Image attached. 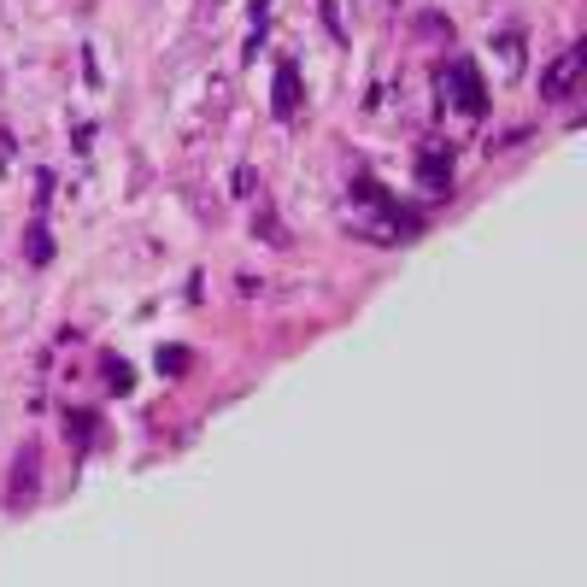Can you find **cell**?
I'll use <instances>...</instances> for the list:
<instances>
[{
	"instance_id": "1",
	"label": "cell",
	"mask_w": 587,
	"mask_h": 587,
	"mask_svg": "<svg viewBox=\"0 0 587 587\" xmlns=\"http://www.w3.org/2000/svg\"><path fill=\"white\" fill-rule=\"evenodd\" d=\"M441 89H446V100H453V112H465V118H482V112H488V83H482V71H476L470 54H453L441 65Z\"/></svg>"
},
{
	"instance_id": "2",
	"label": "cell",
	"mask_w": 587,
	"mask_h": 587,
	"mask_svg": "<svg viewBox=\"0 0 587 587\" xmlns=\"http://www.w3.org/2000/svg\"><path fill=\"white\" fill-rule=\"evenodd\" d=\"M582 71H587V42H570L564 54L541 71V100H570L576 83H582Z\"/></svg>"
},
{
	"instance_id": "3",
	"label": "cell",
	"mask_w": 587,
	"mask_h": 587,
	"mask_svg": "<svg viewBox=\"0 0 587 587\" xmlns=\"http://www.w3.org/2000/svg\"><path fill=\"white\" fill-rule=\"evenodd\" d=\"M299 100H306V94H299V65H294V59H277V94H270V112H277L282 123H294L299 118Z\"/></svg>"
},
{
	"instance_id": "4",
	"label": "cell",
	"mask_w": 587,
	"mask_h": 587,
	"mask_svg": "<svg viewBox=\"0 0 587 587\" xmlns=\"http://www.w3.org/2000/svg\"><path fill=\"white\" fill-rule=\"evenodd\" d=\"M417 182L429 194H453V159H446L441 147H423L417 153Z\"/></svg>"
},
{
	"instance_id": "5",
	"label": "cell",
	"mask_w": 587,
	"mask_h": 587,
	"mask_svg": "<svg viewBox=\"0 0 587 587\" xmlns=\"http://www.w3.org/2000/svg\"><path fill=\"white\" fill-rule=\"evenodd\" d=\"M35 470H42V446L30 441V446H24V453H18V465H12V488H6V499H12V505L35 494Z\"/></svg>"
},
{
	"instance_id": "6",
	"label": "cell",
	"mask_w": 587,
	"mask_h": 587,
	"mask_svg": "<svg viewBox=\"0 0 587 587\" xmlns=\"http://www.w3.org/2000/svg\"><path fill=\"white\" fill-rule=\"evenodd\" d=\"M94 429H100L94 411H65V441L77 446V453H89V446H94Z\"/></svg>"
},
{
	"instance_id": "7",
	"label": "cell",
	"mask_w": 587,
	"mask_h": 587,
	"mask_svg": "<svg viewBox=\"0 0 587 587\" xmlns=\"http://www.w3.org/2000/svg\"><path fill=\"white\" fill-rule=\"evenodd\" d=\"M253 235H259V241H270V247H289V230H282V218L270 211V200H259V211H253Z\"/></svg>"
},
{
	"instance_id": "8",
	"label": "cell",
	"mask_w": 587,
	"mask_h": 587,
	"mask_svg": "<svg viewBox=\"0 0 587 587\" xmlns=\"http://www.w3.org/2000/svg\"><path fill=\"white\" fill-rule=\"evenodd\" d=\"M24 259H30V265H47V259H54V235H47V223L35 218L30 230H24Z\"/></svg>"
},
{
	"instance_id": "9",
	"label": "cell",
	"mask_w": 587,
	"mask_h": 587,
	"mask_svg": "<svg viewBox=\"0 0 587 587\" xmlns=\"http://www.w3.org/2000/svg\"><path fill=\"white\" fill-rule=\"evenodd\" d=\"M494 54H499V71H505V77H517V71H523V35L517 30L494 35Z\"/></svg>"
},
{
	"instance_id": "10",
	"label": "cell",
	"mask_w": 587,
	"mask_h": 587,
	"mask_svg": "<svg viewBox=\"0 0 587 587\" xmlns=\"http://www.w3.org/2000/svg\"><path fill=\"white\" fill-rule=\"evenodd\" d=\"M153 365H159V377H189L194 353H189V347H159V358H153Z\"/></svg>"
},
{
	"instance_id": "11",
	"label": "cell",
	"mask_w": 587,
	"mask_h": 587,
	"mask_svg": "<svg viewBox=\"0 0 587 587\" xmlns=\"http://www.w3.org/2000/svg\"><path fill=\"white\" fill-rule=\"evenodd\" d=\"M106 394H135V370L123 365V358H106Z\"/></svg>"
},
{
	"instance_id": "12",
	"label": "cell",
	"mask_w": 587,
	"mask_h": 587,
	"mask_svg": "<svg viewBox=\"0 0 587 587\" xmlns=\"http://www.w3.org/2000/svg\"><path fill=\"white\" fill-rule=\"evenodd\" d=\"M253 182H259V177H253V165H241V171H235V194H241V200H247V194H259Z\"/></svg>"
},
{
	"instance_id": "13",
	"label": "cell",
	"mask_w": 587,
	"mask_h": 587,
	"mask_svg": "<svg viewBox=\"0 0 587 587\" xmlns=\"http://www.w3.org/2000/svg\"><path fill=\"white\" fill-rule=\"evenodd\" d=\"M12 153H18V147H12V130H0V177L12 171Z\"/></svg>"
}]
</instances>
